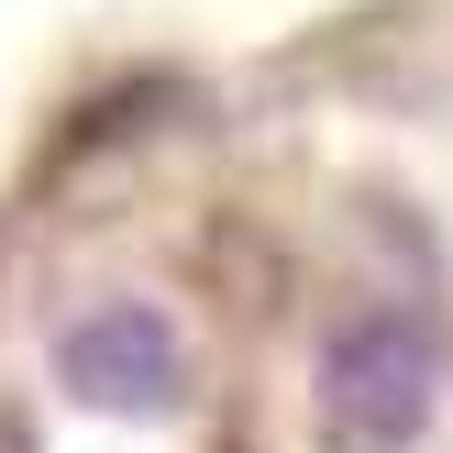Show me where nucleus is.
Listing matches in <instances>:
<instances>
[{"label":"nucleus","instance_id":"obj_1","mask_svg":"<svg viewBox=\"0 0 453 453\" xmlns=\"http://www.w3.org/2000/svg\"><path fill=\"white\" fill-rule=\"evenodd\" d=\"M432 376H442V343L420 310L376 299V310H343L321 343V410L343 442H410L420 410H432Z\"/></svg>","mask_w":453,"mask_h":453},{"label":"nucleus","instance_id":"obj_3","mask_svg":"<svg viewBox=\"0 0 453 453\" xmlns=\"http://www.w3.org/2000/svg\"><path fill=\"white\" fill-rule=\"evenodd\" d=\"M0 453H22V432H12V420H0Z\"/></svg>","mask_w":453,"mask_h":453},{"label":"nucleus","instance_id":"obj_2","mask_svg":"<svg viewBox=\"0 0 453 453\" xmlns=\"http://www.w3.org/2000/svg\"><path fill=\"white\" fill-rule=\"evenodd\" d=\"M56 376L100 410H155V398H177V321L133 288H111L56 332Z\"/></svg>","mask_w":453,"mask_h":453}]
</instances>
